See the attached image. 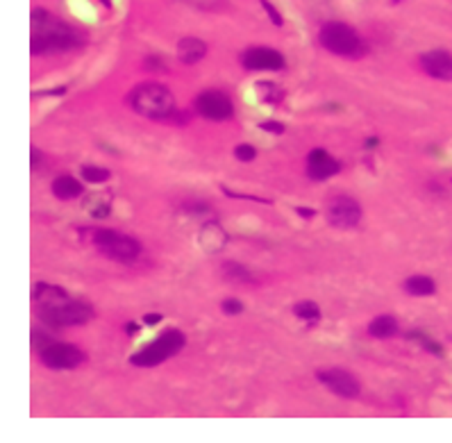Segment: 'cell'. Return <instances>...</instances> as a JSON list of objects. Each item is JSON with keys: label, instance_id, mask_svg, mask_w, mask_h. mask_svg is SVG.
Segmentation results:
<instances>
[{"label": "cell", "instance_id": "1", "mask_svg": "<svg viewBox=\"0 0 452 443\" xmlns=\"http://www.w3.org/2000/svg\"><path fill=\"white\" fill-rule=\"evenodd\" d=\"M82 44V34L73 25L60 21L48 9H32V37L30 53L32 55H53L66 53Z\"/></svg>", "mask_w": 452, "mask_h": 443}, {"label": "cell", "instance_id": "2", "mask_svg": "<svg viewBox=\"0 0 452 443\" xmlns=\"http://www.w3.org/2000/svg\"><path fill=\"white\" fill-rule=\"evenodd\" d=\"M132 110L143 119L150 121H168L175 114V98L168 86L159 82H141L130 93Z\"/></svg>", "mask_w": 452, "mask_h": 443}, {"label": "cell", "instance_id": "3", "mask_svg": "<svg viewBox=\"0 0 452 443\" xmlns=\"http://www.w3.org/2000/svg\"><path fill=\"white\" fill-rule=\"evenodd\" d=\"M319 41L325 51L339 57H361V53L366 51L359 32L341 21L325 23L319 32Z\"/></svg>", "mask_w": 452, "mask_h": 443}, {"label": "cell", "instance_id": "4", "mask_svg": "<svg viewBox=\"0 0 452 443\" xmlns=\"http://www.w3.org/2000/svg\"><path fill=\"white\" fill-rule=\"evenodd\" d=\"M187 345V336L180 330H168L161 336H157L155 341L148 343L146 348H141L139 352H134L130 357V364L139 366V369H152V366H159L161 362H166Z\"/></svg>", "mask_w": 452, "mask_h": 443}, {"label": "cell", "instance_id": "5", "mask_svg": "<svg viewBox=\"0 0 452 443\" xmlns=\"http://www.w3.org/2000/svg\"><path fill=\"white\" fill-rule=\"evenodd\" d=\"M41 323L48 327H73L84 325L93 319V310L84 303H75L69 298H60V300L41 305Z\"/></svg>", "mask_w": 452, "mask_h": 443}, {"label": "cell", "instance_id": "6", "mask_svg": "<svg viewBox=\"0 0 452 443\" xmlns=\"http://www.w3.org/2000/svg\"><path fill=\"white\" fill-rule=\"evenodd\" d=\"M93 244L102 255L117 262L130 264L141 255V244L130 234L117 232V230H95L93 232Z\"/></svg>", "mask_w": 452, "mask_h": 443}, {"label": "cell", "instance_id": "7", "mask_svg": "<svg viewBox=\"0 0 452 443\" xmlns=\"http://www.w3.org/2000/svg\"><path fill=\"white\" fill-rule=\"evenodd\" d=\"M39 359L46 369H53V371H71V369H78V366L84 362V352L80 348H75L71 343H60V341H53L48 343L46 348L39 350Z\"/></svg>", "mask_w": 452, "mask_h": 443}, {"label": "cell", "instance_id": "8", "mask_svg": "<svg viewBox=\"0 0 452 443\" xmlns=\"http://www.w3.org/2000/svg\"><path fill=\"white\" fill-rule=\"evenodd\" d=\"M194 107L200 117L207 121H230L234 114V105L230 100V95L223 91H216V89L198 93Z\"/></svg>", "mask_w": 452, "mask_h": 443}, {"label": "cell", "instance_id": "9", "mask_svg": "<svg viewBox=\"0 0 452 443\" xmlns=\"http://www.w3.org/2000/svg\"><path fill=\"white\" fill-rule=\"evenodd\" d=\"M316 378H319V382L325 389H330L332 393H336V396L345 398V400L357 398L359 391H361L359 380L343 369H323V371L316 373Z\"/></svg>", "mask_w": 452, "mask_h": 443}, {"label": "cell", "instance_id": "10", "mask_svg": "<svg viewBox=\"0 0 452 443\" xmlns=\"http://www.w3.org/2000/svg\"><path fill=\"white\" fill-rule=\"evenodd\" d=\"M328 220L330 225L339 230H350L361 220L359 202L350 196H334L328 205Z\"/></svg>", "mask_w": 452, "mask_h": 443}, {"label": "cell", "instance_id": "11", "mask_svg": "<svg viewBox=\"0 0 452 443\" xmlns=\"http://www.w3.org/2000/svg\"><path fill=\"white\" fill-rule=\"evenodd\" d=\"M241 66L246 71H282L286 62L284 55L280 51H273V48L259 46V48H248L241 55Z\"/></svg>", "mask_w": 452, "mask_h": 443}, {"label": "cell", "instance_id": "12", "mask_svg": "<svg viewBox=\"0 0 452 443\" xmlns=\"http://www.w3.org/2000/svg\"><path fill=\"white\" fill-rule=\"evenodd\" d=\"M341 171L339 159H334L332 155H328L323 148H314L310 155H307V176L316 182H323L336 173Z\"/></svg>", "mask_w": 452, "mask_h": 443}, {"label": "cell", "instance_id": "13", "mask_svg": "<svg viewBox=\"0 0 452 443\" xmlns=\"http://www.w3.org/2000/svg\"><path fill=\"white\" fill-rule=\"evenodd\" d=\"M420 66L430 78L452 80V55L448 51H430L420 57Z\"/></svg>", "mask_w": 452, "mask_h": 443}, {"label": "cell", "instance_id": "14", "mask_svg": "<svg viewBox=\"0 0 452 443\" xmlns=\"http://www.w3.org/2000/svg\"><path fill=\"white\" fill-rule=\"evenodd\" d=\"M198 244L205 253H220L227 246V232L216 220H207L198 232Z\"/></svg>", "mask_w": 452, "mask_h": 443}, {"label": "cell", "instance_id": "15", "mask_svg": "<svg viewBox=\"0 0 452 443\" xmlns=\"http://www.w3.org/2000/svg\"><path fill=\"white\" fill-rule=\"evenodd\" d=\"M207 55V44L198 37H185L178 41V57L182 64H198L200 60H205Z\"/></svg>", "mask_w": 452, "mask_h": 443}, {"label": "cell", "instance_id": "16", "mask_svg": "<svg viewBox=\"0 0 452 443\" xmlns=\"http://www.w3.org/2000/svg\"><path fill=\"white\" fill-rule=\"evenodd\" d=\"M82 191H84L82 182H78L71 176H60L53 182V194L60 200H73V198L82 196Z\"/></svg>", "mask_w": 452, "mask_h": 443}, {"label": "cell", "instance_id": "17", "mask_svg": "<svg viewBox=\"0 0 452 443\" xmlns=\"http://www.w3.org/2000/svg\"><path fill=\"white\" fill-rule=\"evenodd\" d=\"M405 291L409 296L425 298V296H434L437 293V284L427 275H411V277H407V280H405Z\"/></svg>", "mask_w": 452, "mask_h": 443}, {"label": "cell", "instance_id": "18", "mask_svg": "<svg viewBox=\"0 0 452 443\" xmlns=\"http://www.w3.org/2000/svg\"><path fill=\"white\" fill-rule=\"evenodd\" d=\"M368 334L375 336V339H391V336L398 334V321L393 319V316H378V319H373L371 325H368Z\"/></svg>", "mask_w": 452, "mask_h": 443}, {"label": "cell", "instance_id": "19", "mask_svg": "<svg viewBox=\"0 0 452 443\" xmlns=\"http://www.w3.org/2000/svg\"><path fill=\"white\" fill-rule=\"evenodd\" d=\"M84 209L89 211L91 218H107L112 214V200H109V196H105V194L89 196L84 200Z\"/></svg>", "mask_w": 452, "mask_h": 443}, {"label": "cell", "instance_id": "20", "mask_svg": "<svg viewBox=\"0 0 452 443\" xmlns=\"http://www.w3.org/2000/svg\"><path fill=\"white\" fill-rule=\"evenodd\" d=\"M223 273H225V277H230V280H234V282H244V284L257 282L255 275L250 273L246 266L237 264V262H225V264H223Z\"/></svg>", "mask_w": 452, "mask_h": 443}, {"label": "cell", "instance_id": "21", "mask_svg": "<svg viewBox=\"0 0 452 443\" xmlns=\"http://www.w3.org/2000/svg\"><path fill=\"white\" fill-rule=\"evenodd\" d=\"M257 95H259V100H264V103H268V105H277L282 98H284V93H282V89L277 86L275 82H259L257 86Z\"/></svg>", "mask_w": 452, "mask_h": 443}, {"label": "cell", "instance_id": "22", "mask_svg": "<svg viewBox=\"0 0 452 443\" xmlns=\"http://www.w3.org/2000/svg\"><path fill=\"white\" fill-rule=\"evenodd\" d=\"M293 314L298 316V319L307 321V323H314V321L321 319V307L316 303H312V300H305V303L293 305Z\"/></svg>", "mask_w": 452, "mask_h": 443}, {"label": "cell", "instance_id": "23", "mask_svg": "<svg viewBox=\"0 0 452 443\" xmlns=\"http://www.w3.org/2000/svg\"><path fill=\"white\" fill-rule=\"evenodd\" d=\"M409 341H418L423 348L425 350H430L432 355H437V357H444V348H441V345L437 343V341H432L430 336L423 332V330H411V332H407L405 334Z\"/></svg>", "mask_w": 452, "mask_h": 443}, {"label": "cell", "instance_id": "24", "mask_svg": "<svg viewBox=\"0 0 452 443\" xmlns=\"http://www.w3.org/2000/svg\"><path fill=\"white\" fill-rule=\"evenodd\" d=\"M80 176L84 182H89V185H102V182L109 180V171L100 168V166H93V164H86V166H82Z\"/></svg>", "mask_w": 452, "mask_h": 443}, {"label": "cell", "instance_id": "25", "mask_svg": "<svg viewBox=\"0 0 452 443\" xmlns=\"http://www.w3.org/2000/svg\"><path fill=\"white\" fill-rule=\"evenodd\" d=\"M234 157L239 161H253L257 157V148L250 146V143H239V146L234 148Z\"/></svg>", "mask_w": 452, "mask_h": 443}, {"label": "cell", "instance_id": "26", "mask_svg": "<svg viewBox=\"0 0 452 443\" xmlns=\"http://www.w3.org/2000/svg\"><path fill=\"white\" fill-rule=\"evenodd\" d=\"M220 310H223V314H227V316H237L244 312V303L237 300V298H227V300L220 303Z\"/></svg>", "mask_w": 452, "mask_h": 443}, {"label": "cell", "instance_id": "27", "mask_svg": "<svg viewBox=\"0 0 452 443\" xmlns=\"http://www.w3.org/2000/svg\"><path fill=\"white\" fill-rule=\"evenodd\" d=\"M185 209L189 211V214H194V216H205L211 211L209 205H205V202H189V205H185Z\"/></svg>", "mask_w": 452, "mask_h": 443}, {"label": "cell", "instance_id": "28", "mask_svg": "<svg viewBox=\"0 0 452 443\" xmlns=\"http://www.w3.org/2000/svg\"><path fill=\"white\" fill-rule=\"evenodd\" d=\"M262 7L268 12V16H271V23H273V25H282V23H284V21H282V14L277 12V9L271 5V0H262Z\"/></svg>", "mask_w": 452, "mask_h": 443}, {"label": "cell", "instance_id": "29", "mask_svg": "<svg viewBox=\"0 0 452 443\" xmlns=\"http://www.w3.org/2000/svg\"><path fill=\"white\" fill-rule=\"evenodd\" d=\"M41 161H44V157H41V152H39V148H30V168L32 171H36L41 166Z\"/></svg>", "mask_w": 452, "mask_h": 443}, {"label": "cell", "instance_id": "30", "mask_svg": "<svg viewBox=\"0 0 452 443\" xmlns=\"http://www.w3.org/2000/svg\"><path fill=\"white\" fill-rule=\"evenodd\" d=\"M259 128L266 130V132H275V134H282V132H284V125H282V123H273V121L262 123V125H259Z\"/></svg>", "mask_w": 452, "mask_h": 443}, {"label": "cell", "instance_id": "31", "mask_svg": "<svg viewBox=\"0 0 452 443\" xmlns=\"http://www.w3.org/2000/svg\"><path fill=\"white\" fill-rule=\"evenodd\" d=\"M159 321H161L159 314H146V316H143V323H146V325H157Z\"/></svg>", "mask_w": 452, "mask_h": 443}, {"label": "cell", "instance_id": "32", "mask_svg": "<svg viewBox=\"0 0 452 443\" xmlns=\"http://www.w3.org/2000/svg\"><path fill=\"white\" fill-rule=\"evenodd\" d=\"M295 214H300V216H305V218H314V216H316V211H314V209L298 207V209H295Z\"/></svg>", "mask_w": 452, "mask_h": 443}, {"label": "cell", "instance_id": "33", "mask_svg": "<svg viewBox=\"0 0 452 443\" xmlns=\"http://www.w3.org/2000/svg\"><path fill=\"white\" fill-rule=\"evenodd\" d=\"M378 143H380V139H378V137H371V139L364 141V148H366V150H373V148H378Z\"/></svg>", "mask_w": 452, "mask_h": 443}, {"label": "cell", "instance_id": "34", "mask_svg": "<svg viewBox=\"0 0 452 443\" xmlns=\"http://www.w3.org/2000/svg\"><path fill=\"white\" fill-rule=\"evenodd\" d=\"M139 330H141L139 323H128V325H125V332H128L130 336H132V334H137Z\"/></svg>", "mask_w": 452, "mask_h": 443}, {"label": "cell", "instance_id": "35", "mask_svg": "<svg viewBox=\"0 0 452 443\" xmlns=\"http://www.w3.org/2000/svg\"><path fill=\"white\" fill-rule=\"evenodd\" d=\"M102 5H105V7H112V3H109V0H102Z\"/></svg>", "mask_w": 452, "mask_h": 443}, {"label": "cell", "instance_id": "36", "mask_svg": "<svg viewBox=\"0 0 452 443\" xmlns=\"http://www.w3.org/2000/svg\"><path fill=\"white\" fill-rule=\"evenodd\" d=\"M393 3H402V0H393Z\"/></svg>", "mask_w": 452, "mask_h": 443}]
</instances>
